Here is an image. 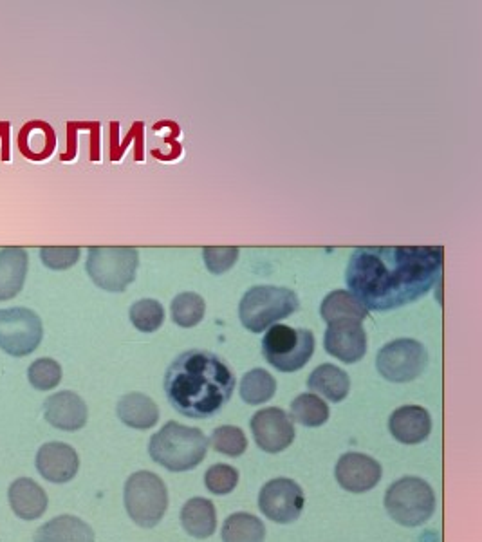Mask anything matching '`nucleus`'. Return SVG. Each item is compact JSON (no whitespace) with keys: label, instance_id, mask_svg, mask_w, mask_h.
<instances>
[{"label":"nucleus","instance_id":"2","mask_svg":"<svg viewBox=\"0 0 482 542\" xmlns=\"http://www.w3.org/2000/svg\"><path fill=\"white\" fill-rule=\"evenodd\" d=\"M235 374L219 356L201 349L177 356L165 374V394L179 414L194 420L215 416L230 402Z\"/></svg>","mask_w":482,"mask_h":542},{"label":"nucleus","instance_id":"34","mask_svg":"<svg viewBox=\"0 0 482 542\" xmlns=\"http://www.w3.org/2000/svg\"><path fill=\"white\" fill-rule=\"evenodd\" d=\"M204 264L210 273L221 275L232 270L239 259V248L233 246H208L203 250Z\"/></svg>","mask_w":482,"mask_h":542},{"label":"nucleus","instance_id":"6","mask_svg":"<svg viewBox=\"0 0 482 542\" xmlns=\"http://www.w3.org/2000/svg\"><path fill=\"white\" fill-rule=\"evenodd\" d=\"M385 508L396 523L414 528L436 512V494L425 479L403 477L387 490Z\"/></svg>","mask_w":482,"mask_h":542},{"label":"nucleus","instance_id":"17","mask_svg":"<svg viewBox=\"0 0 482 542\" xmlns=\"http://www.w3.org/2000/svg\"><path fill=\"white\" fill-rule=\"evenodd\" d=\"M390 434L403 445H418L430 436L432 418L427 409L419 405H405L392 412L389 420Z\"/></svg>","mask_w":482,"mask_h":542},{"label":"nucleus","instance_id":"19","mask_svg":"<svg viewBox=\"0 0 482 542\" xmlns=\"http://www.w3.org/2000/svg\"><path fill=\"white\" fill-rule=\"evenodd\" d=\"M8 497H10L13 512L24 521L40 519L47 510V496L44 488L28 477L17 479L10 486Z\"/></svg>","mask_w":482,"mask_h":542},{"label":"nucleus","instance_id":"13","mask_svg":"<svg viewBox=\"0 0 482 542\" xmlns=\"http://www.w3.org/2000/svg\"><path fill=\"white\" fill-rule=\"evenodd\" d=\"M324 347L327 355L338 358L343 364H356L367 353V333L362 322L340 320L329 324L325 331Z\"/></svg>","mask_w":482,"mask_h":542},{"label":"nucleus","instance_id":"15","mask_svg":"<svg viewBox=\"0 0 482 542\" xmlns=\"http://www.w3.org/2000/svg\"><path fill=\"white\" fill-rule=\"evenodd\" d=\"M80 459L73 447L65 443H46L37 454V470L49 483L64 485L78 474Z\"/></svg>","mask_w":482,"mask_h":542},{"label":"nucleus","instance_id":"8","mask_svg":"<svg viewBox=\"0 0 482 542\" xmlns=\"http://www.w3.org/2000/svg\"><path fill=\"white\" fill-rule=\"evenodd\" d=\"M125 508L141 528H154L167 514L168 490L161 477L152 472H136L125 485Z\"/></svg>","mask_w":482,"mask_h":542},{"label":"nucleus","instance_id":"9","mask_svg":"<svg viewBox=\"0 0 482 542\" xmlns=\"http://www.w3.org/2000/svg\"><path fill=\"white\" fill-rule=\"evenodd\" d=\"M44 338V324L33 309H0V349L10 356L31 355Z\"/></svg>","mask_w":482,"mask_h":542},{"label":"nucleus","instance_id":"30","mask_svg":"<svg viewBox=\"0 0 482 542\" xmlns=\"http://www.w3.org/2000/svg\"><path fill=\"white\" fill-rule=\"evenodd\" d=\"M210 443L219 454L230 456V458H239L248 449L246 434L239 427H233V425H224V427L215 429Z\"/></svg>","mask_w":482,"mask_h":542},{"label":"nucleus","instance_id":"28","mask_svg":"<svg viewBox=\"0 0 482 542\" xmlns=\"http://www.w3.org/2000/svg\"><path fill=\"white\" fill-rule=\"evenodd\" d=\"M170 311L179 328H194L203 320L206 304L201 295L186 291V293H179L176 299L172 300Z\"/></svg>","mask_w":482,"mask_h":542},{"label":"nucleus","instance_id":"27","mask_svg":"<svg viewBox=\"0 0 482 542\" xmlns=\"http://www.w3.org/2000/svg\"><path fill=\"white\" fill-rule=\"evenodd\" d=\"M291 418L306 427H322L329 420V407L315 394H300L291 403Z\"/></svg>","mask_w":482,"mask_h":542},{"label":"nucleus","instance_id":"26","mask_svg":"<svg viewBox=\"0 0 482 542\" xmlns=\"http://www.w3.org/2000/svg\"><path fill=\"white\" fill-rule=\"evenodd\" d=\"M277 393V382L266 369H251L241 382V398L250 405H260Z\"/></svg>","mask_w":482,"mask_h":542},{"label":"nucleus","instance_id":"7","mask_svg":"<svg viewBox=\"0 0 482 542\" xmlns=\"http://www.w3.org/2000/svg\"><path fill=\"white\" fill-rule=\"evenodd\" d=\"M315 353V337L309 329H295L275 324L262 340V355L280 373H295Z\"/></svg>","mask_w":482,"mask_h":542},{"label":"nucleus","instance_id":"32","mask_svg":"<svg viewBox=\"0 0 482 542\" xmlns=\"http://www.w3.org/2000/svg\"><path fill=\"white\" fill-rule=\"evenodd\" d=\"M239 483V472L230 465H214L204 474V485L215 496H226Z\"/></svg>","mask_w":482,"mask_h":542},{"label":"nucleus","instance_id":"25","mask_svg":"<svg viewBox=\"0 0 482 542\" xmlns=\"http://www.w3.org/2000/svg\"><path fill=\"white\" fill-rule=\"evenodd\" d=\"M221 537L223 542H264L266 528L259 517L241 512L224 521Z\"/></svg>","mask_w":482,"mask_h":542},{"label":"nucleus","instance_id":"16","mask_svg":"<svg viewBox=\"0 0 482 542\" xmlns=\"http://www.w3.org/2000/svg\"><path fill=\"white\" fill-rule=\"evenodd\" d=\"M44 416L51 427L75 432L84 429L89 412L84 400L78 394L62 391L47 398L44 403Z\"/></svg>","mask_w":482,"mask_h":542},{"label":"nucleus","instance_id":"20","mask_svg":"<svg viewBox=\"0 0 482 542\" xmlns=\"http://www.w3.org/2000/svg\"><path fill=\"white\" fill-rule=\"evenodd\" d=\"M35 542H94V532L82 519L60 515L38 528Z\"/></svg>","mask_w":482,"mask_h":542},{"label":"nucleus","instance_id":"22","mask_svg":"<svg viewBox=\"0 0 482 542\" xmlns=\"http://www.w3.org/2000/svg\"><path fill=\"white\" fill-rule=\"evenodd\" d=\"M181 524L188 535L195 539L212 537L217 528V512L210 499L194 497L181 510Z\"/></svg>","mask_w":482,"mask_h":542},{"label":"nucleus","instance_id":"12","mask_svg":"<svg viewBox=\"0 0 482 542\" xmlns=\"http://www.w3.org/2000/svg\"><path fill=\"white\" fill-rule=\"evenodd\" d=\"M251 432L260 449L269 454H279L295 441V425L279 407L255 412L251 418Z\"/></svg>","mask_w":482,"mask_h":542},{"label":"nucleus","instance_id":"31","mask_svg":"<svg viewBox=\"0 0 482 542\" xmlns=\"http://www.w3.org/2000/svg\"><path fill=\"white\" fill-rule=\"evenodd\" d=\"M28 378L38 391H51L62 380V367L53 358H38L29 365Z\"/></svg>","mask_w":482,"mask_h":542},{"label":"nucleus","instance_id":"24","mask_svg":"<svg viewBox=\"0 0 482 542\" xmlns=\"http://www.w3.org/2000/svg\"><path fill=\"white\" fill-rule=\"evenodd\" d=\"M367 313H369V309L365 308L351 291H333L325 297L322 306H320V315L327 324L340 322V320L363 322L367 318Z\"/></svg>","mask_w":482,"mask_h":542},{"label":"nucleus","instance_id":"21","mask_svg":"<svg viewBox=\"0 0 482 542\" xmlns=\"http://www.w3.org/2000/svg\"><path fill=\"white\" fill-rule=\"evenodd\" d=\"M116 412L118 418L130 429H152L159 420L158 405L147 394L130 393L123 396Z\"/></svg>","mask_w":482,"mask_h":542},{"label":"nucleus","instance_id":"14","mask_svg":"<svg viewBox=\"0 0 482 542\" xmlns=\"http://www.w3.org/2000/svg\"><path fill=\"white\" fill-rule=\"evenodd\" d=\"M381 474L383 470L376 459L365 454H358V452L342 456L336 463V472H334L338 485L353 494H363L372 490L380 483Z\"/></svg>","mask_w":482,"mask_h":542},{"label":"nucleus","instance_id":"29","mask_svg":"<svg viewBox=\"0 0 482 542\" xmlns=\"http://www.w3.org/2000/svg\"><path fill=\"white\" fill-rule=\"evenodd\" d=\"M130 322L134 324V328L140 329L143 333H154L165 322V309L158 300H138L130 308Z\"/></svg>","mask_w":482,"mask_h":542},{"label":"nucleus","instance_id":"5","mask_svg":"<svg viewBox=\"0 0 482 542\" xmlns=\"http://www.w3.org/2000/svg\"><path fill=\"white\" fill-rule=\"evenodd\" d=\"M138 264L140 253L136 248L94 246L89 248L85 270L98 288L120 293L127 290L134 281Z\"/></svg>","mask_w":482,"mask_h":542},{"label":"nucleus","instance_id":"23","mask_svg":"<svg viewBox=\"0 0 482 542\" xmlns=\"http://www.w3.org/2000/svg\"><path fill=\"white\" fill-rule=\"evenodd\" d=\"M307 387L315 393L322 394L329 402L340 403L351 391L349 374L338 369L336 365H318L307 380Z\"/></svg>","mask_w":482,"mask_h":542},{"label":"nucleus","instance_id":"3","mask_svg":"<svg viewBox=\"0 0 482 542\" xmlns=\"http://www.w3.org/2000/svg\"><path fill=\"white\" fill-rule=\"evenodd\" d=\"M208 452V438L203 430L168 421L149 443L150 458L170 472H186L203 463Z\"/></svg>","mask_w":482,"mask_h":542},{"label":"nucleus","instance_id":"4","mask_svg":"<svg viewBox=\"0 0 482 542\" xmlns=\"http://www.w3.org/2000/svg\"><path fill=\"white\" fill-rule=\"evenodd\" d=\"M300 308L297 293L279 286H255L244 293L239 306L242 326L251 333H264Z\"/></svg>","mask_w":482,"mask_h":542},{"label":"nucleus","instance_id":"33","mask_svg":"<svg viewBox=\"0 0 482 542\" xmlns=\"http://www.w3.org/2000/svg\"><path fill=\"white\" fill-rule=\"evenodd\" d=\"M80 253L78 246H44L40 248V259L49 270H69L80 259Z\"/></svg>","mask_w":482,"mask_h":542},{"label":"nucleus","instance_id":"18","mask_svg":"<svg viewBox=\"0 0 482 542\" xmlns=\"http://www.w3.org/2000/svg\"><path fill=\"white\" fill-rule=\"evenodd\" d=\"M29 255L24 248L8 246L0 250V302L15 299L28 277Z\"/></svg>","mask_w":482,"mask_h":542},{"label":"nucleus","instance_id":"11","mask_svg":"<svg viewBox=\"0 0 482 542\" xmlns=\"http://www.w3.org/2000/svg\"><path fill=\"white\" fill-rule=\"evenodd\" d=\"M304 505H306L304 490L288 477L273 479L260 490V512L273 523L289 524L297 521L304 510Z\"/></svg>","mask_w":482,"mask_h":542},{"label":"nucleus","instance_id":"10","mask_svg":"<svg viewBox=\"0 0 482 542\" xmlns=\"http://www.w3.org/2000/svg\"><path fill=\"white\" fill-rule=\"evenodd\" d=\"M428 355L425 346L412 338L392 340L380 349L376 367L385 380L392 384H407L416 380L427 369Z\"/></svg>","mask_w":482,"mask_h":542},{"label":"nucleus","instance_id":"1","mask_svg":"<svg viewBox=\"0 0 482 542\" xmlns=\"http://www.w3.org/2000/svg\"><path fill=\"white\" fill-rule=\"evenodd\" d=\"M443 248H356L347 266V286L367 309L401 308L423 297L441 279Z\"/></svg>","mask_w":482,"mask_h":542}]
</instances>
